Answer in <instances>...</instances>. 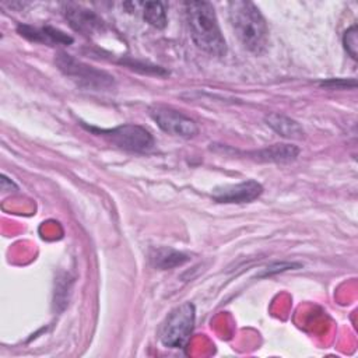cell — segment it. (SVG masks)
<instances>
[{
	"label": "cell",
	"instance_id": "6da1fadb",
	"mask_svg": "<svg viewBox=\"0 0 358 358\" xmlns=\"http://www.w3.org/2000/svg\"><path fill=\"white\" fill-rule=\"evenodd\" d=\"M185 13L194 45L211 56H224L227 43L211 3L186 1Z\"/></svg>",
	"mask_w": 358,
	"mask_h": 358
},
{
	"label": "cell",
	"instance_id": "7a4b0ae2",
	"mask_svg": "<svg viewBox=\"0 0 358 358\" xmlns=\"http://www.w3.org/2000/svg\"><path fill=\"white\" fill-rule=\"evenodd\" d=\"M228 11L232 29L242 46L255 55L263 53L268 42V28L256 4L235 0L228 4Z\"/></svg>",
	"mask_w": 358,
	"mask_h": 358
},
{
	"label": "cell",
	"instance_id": "3957f363",
	"mask_svg": "<svg viewBox=\"0 0 358 358\" xmlns=\"http://www.w3.org/2000/svg\"><path fill=\"white\" fill-rule=\"evenodd\" d=\"M56 64L67 78L73 80L81 88L103 91L115 85L113 76L94 66L85 64L64 52H60L56 56Z\"/></svg>",
	"mask_w": 358,
	"mask_h": 358
},
{
	"label": "cell",
	"instance_id": "277c9868",
	"mask_svg": "<svg viewBox=\"0 0 358 358\" xmlns=\"http://www.w3.org/2000/svg\"><path fill=\"white\" fill-rule=\"evenodd\" d=\"M196 322V309L190 302L176 306L168 313L159 330V340L168 348H182L190 338Z\"/></svg>",
	"mask_w": 358,
	"mask_h": 358
},
{
	"label": "cell",
	"instance_id": "5b68a950",
	"mask_svg": "<svg viewBox=\"0 0 358 358\" xmlns=\"http://www.w3.org/2000/svg\"><path fill=\"white\" fill-rule=\"evenodd\" d=\"M85 129L98 136H102L113 145L131 152H147L155 144L152 134L140 124L124 123L112 129H95L85 126Z\"/></svg>",
	"mask_w": 358,
	"mask_h": 358
},
{
	"label": "cell",
	"instance_id": "8992f818",
	"mask_svg": "<svg viewBox=\"0 0 358 358\" xmlns=\"http://www.w3.org/2000/svg\"><path fill=\"white\" fill-rule=\"evenodd\" d=\"M150 116L161 130L171 136L192 138L199 134L197 123L173 108L154 105L150 108Z\"/></svg>",
	"mask_w": 358,
	"mask_h": 358
},
{
	"label": "cell",
	"instance_id": "52a82bcc",
	"mask_svg": "<svg viewBox=\"0 0 358 358\" xmlns=\"http://www.w3.org/2000/svg\"><path fill=\"white\" fill-rule=\"evenodd\" d=\"M263 193V186L253 180H245L235 185L215 187L211 193L217 203H249Z\"/></svg>",
	"mask_w": 358,
	"mask_h": 358
},
{
	"label": "cell",
	"instance_id": "ba28073f",
	"mask_svg": "<svg viewBox=\"0 0 358 358\" xmlns=\"http://www.w3.org/2000/svg\"><path fill=\"white\" fill-rule=\"evenodd\" d=\"M64 15L71 28L83 35H91L103 28V21L94 11L80 6L67 4L64 7Z\"/></svg>",
	"mask_w": 358,
	"mask_h": 358
},
{
	"label": "cell",
	"instance_id": "9c48e42d",
	"mask_svg": "<svg viewBox=\"0 0 358 358\" xmlns=\"http://www.w3.org/2000/svg\"><path fill=\"white\" fill-rule=\"evenodd\" d=\"M18 32L21 36L39 43H48V45H69L73 42V38L64 34L60 29L52 28V27H43V28H34L29 25H18Z\"/></svg>",
	"mask_w": 358,
	"mask_h": 358
},
{
	"label": "cell",
	"instance_id": "30bf717a",
	"mask_svg": "<svg viewBox=\"0 0 358 358\" xmlns=\"http://www.w3.org/2000/svg\"><path fill=\"white\" fill-rule=\"evenodd\" d=\"M264 122L268 127H271L277 134L285 137V138H302L303 137V129L301 124L281 113H268L264 117Z\"/></svg>",
	"mask_w": 358,
	"mask_h": 358
},
{
	"label": "cell",
	"instance_id": "8fae6325",
	"mask_svg": "<svg viewBox=\"0 0 358 358\" xmlns=\"http://www.w3.org/2000/svg\"><path fill=\"white\" fill-rule=\"evenodd\" d=\"M299 148L292 144H273L267 148L252 152V158L257 161L270 162H288L298 157Z\"/></svg>",
	"mask_w": 358,
	"mask_h": 358
},
{
	"label": "cell",
	"instance_id": "7c38bea8",
	"mask_svg": "<svg viewBox=\"0 0 358 358\" xmlns=\"http://www.w3.org/2000/svg\"><path fill=\"white\" fill-rule=\"evenodd\" d=\"M150 260L154 267L159 270H168L182 266L189 260V256L172 248H157L151 250Z\"/></svg>",
	"mask_w": 358,
	"mask_h": 358
},
{
	"label": "cell",
	"instance_id": "4fadbf2b",
	"mask_svg": "<svg viewBox=\"0 0 358 358\" xmlns=\"http://www.w3.org/2000/svg\"><path fill=\"white\" fill-rule=\"evenodd\" d=\"M143 17L150 25H152L158 29L165 28L166 21H168L165 6L161 1H147V3H144L143 4Z\"/></svg>",
	"mask_w": 358,
	"mask_h": 358
},
{
	"label": "cell",
	"instance_id": "5bb4252c",
	"mask_svg": "<svg viewBox=\"0 0 358 358\" xmlns=\"http://www.w3.org/2000/svg\"><path fill=\"white\" fill-rule=\"evenodd\" d=\"M343 43L347 53L355 60L358 56V34L357 25H351L343 35Z\"/></svg>",
	"mask_w": 358,
	"mask_h": 358
}]
</instances>
